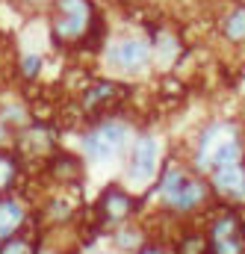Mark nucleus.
Instances as JSON below:
<instances>
[{"label": "nucleus", "mask_w": 245, "mask_h": 254, "mask_svg": "<svg viewBox=\"0 0 245 254\" xmlns=\"http://www.w3.org/2000/svg\"><path fill=\"white\" fill-rule=\"evenodd\" d=\"M95 24V6L89 0H54L51 33L60 45H77Z\"/></svg>", "instance_id": "1"}, {"label": "nucleus", "mask_w": 245, "mask_h": 254, "mask_svg": "<svg viewBox=\"0 0 245 254\" xmlns=\"http://www.w3.org/2000/svg\"><path fill=\"white\" fill-rule=\"evenodd\" d=\"M160 198H163L172 210L189 213V210H195V207L204 204L207 187H204L195 175H189L184 169L172 166V169H166V175H163V181H160Z\"/></svg>", "instance_id": "2"}, {"label": "nucleus", "mask_w": 245, "mask_h": 254, "mask_svg": "<svg viewBox=\"0 0 245 254\" xmlns=\"http://www.w3.org/2000/svg\"><path fill=\"white\" fill-rule=\"evenodd\" d=\"M151 60H154V48L142 36H122L107 48L110 68H116L122 74H139L151 65Z\"/></svg>", "instance_id": "3"}, {"label": "nucleus", "mask_w": 245, "mask_h": 254, "mask_svg": "<svg viewBox=\"0 0 245 254\" xmlns=\"http://www.w3.org/2000/svg\"><path fill=\"white\" fill-rule=\"evenodd\" d=\"M127 139V125L122 122H101L98 127H92L86 136H83V151L92 157V160H110L113 154H119Z\"/></svg>", "instance_id": "4"}, {"label": "nucleus", "mask_w": 245, "mask_h": 254, "mask_svg": "<svg viewBox=\"0 0 245 254\" xmlns=\"http://www.w3.org/2000/svg\"><path fill=\"white\" fill-rule=\"evenodd\" d=\"M207 246L213 254H245V225L234 213L219 216L210 228Z\"/></svg>", "instance_id": "5"}, {"label": "nucleus", "mask_w": 245, "mask_h": 254, "mask_svg": "<svg viewBox=\"0 0 245 254\" xmlns=\"http://www.w3.org/2000/svg\"><path fill=\"white\" fill-rule=\"evenodd\" d=\"M157 157H160V145L154 136H139L133 151H130V166L127 175L133 184H148L157 172Z\"/></svg>", "instance_id": "6"}, {"label": "nucleus", "mask_w": 245, "mask_h": 254, "mask_svg": "<svg viewBox=\"0 0 245 254\" xmlns=\"http://www.w3.org/2000/svg\"><path fill=\"white\" fill-rule=\"evenodd\" d=\"M213 172V187L222 192L225 198H234V201H245V166L240 160L234 163H222Z\"/></svg>", "instance_id": "7"}, {"label": "nucleus", "mask_w": 245, "mask_h": 254, "mask_svg": "<svg viewBox=\"0 0 245 254\" xmlns=\"http://www.w3.org/2000/svg\"><path fill=\"white\" fill-rule=\"evenodd\" d=\"M122 98H124V89L119 83L101 80V83H92V86L83 92V110H86V113H107V110H113Z\"/></svg>", "instance_id": "8"}, {"label": "nucleus", "mask_w": 245, "mask_h": 254, "mask_svg": "<svg viewBox=\"0 0 245 254\" xmlns=\"http://www.w3.org/2000/svg\"><path fill=\"white\" fill-rule=\"evenodd\" d=\"M101 213L107 222H124L133 213V198L124 190H107V195L101 198Z\"/></svg>", "instance_id": "9"}, {"label": "nucleus", "mask_w": 245, "mask_h": 254, "mask_svg": "<svg viewBox=\"0 0 245 254\" xmlns=\"http://www.w3.org/2000/svg\"><path fill=\"white\" fill-rule=\"evenodd\" d=\"M24 225V207L15 198H0V243L15 237Z\"/></svg>", "instance_id": "10"}, {"label": "nucleus", "mask_w": 245, "mask_h": 254, "mask_svg": "<svg viewBox=\"0 0 245 254\" xmlns=\"http://www.w3.org/2000/svg\"><path fill=\"white\" fill-rule=\"evenodd\" d=\"M222 36L231 45H245V3H237L222 18Z\"/></svg>", "instance_id": "11"}, {"label": "nucleus", "mask_w": 245, "mask_h": 254, "mask_svg": "<svg viewBox=\"0 0 245 254\" xmlns=\"http://www.w3.org/2000/svg\"><path fill=\"white\" fill-rule=\"evenodd\" d=\"M18 151L24 157H45L51 151V136L48 130H39V127H30L18 136Z\"/></svg>", "instance_id": "12"}, {"label": "nucleus", "mask_w": 245, "mask_h": 254, "mask_svg": "<svg viewBox=\"0 0 245 254\" xmlns=\"http://www.w3.org/2000/svg\"><path fill=\"white\" fill-rule=\"evenodd\" d=\"M15 175H18V163H15V157H9V154L0 151V192L9 190V187L15 184Z\"/></svg>", "instance_id": "13"}, {"label": "nucleus", "mask_w": 245, "mask_h": 254, "mask_svg": "<svg viewBox=\"0 0 245 254\" xmlns=\"http://www.w3.org/2000/svg\"><path fill=\"white\" fill-rule=\"evenodd\" d=\"M42 63H45V60H42V54H24V57H21V63H18V68H21V74H24L27 80H33V77L42 71Z\"/></svg>", "instance_id": "14"}, {"label": "nucleus", "mask_w": 245, "mask_h": 254, "mask_svg": "<svg viewBox=\"0 0 245 254\" xmlns=\"http://www.w3.org/2000/svg\"><path fill=\"white\" fill-rule=\"evenodd\" d=\"M0 254H33V246L27 240H21V237H9V240H3Z\"/></svg>", "instance_id": "15"}, {"label": "nucleus", "mask_w": 245, "mask_h": 254, "mask_svg": "<svg viewBox=\"0 0 245 254\" xmlns=\"http://www.w3.org/2000/svg\"><path fill=\"white\" fill-rule=\"evenodd\" d=\"M204 252H210V246H207L204 237H189L181 246V254H204Z\"/></svg>", "instance_id": "16"}, {"label": "nucleus", "mask_w": 245, "mask_h": 254, "mask_svg": "<svg viewBox=\"0 0 245 254\" xmlns=\"http://www.w3.org/2000/svg\"><path fill=\"white\" fill-rule=\"evenodd\" d=\"M142 254H163V252H157V249H145Z\"/></svg>", "instance_id": "17"}, {"label": "nucleus", "mask_w": 245, "mask_h": 254, "mask_svg": "<svg viewBox=\"0 0 245 254\" xmlns=\"http://www.w3.org/2000/svg\"><path fill=\"white\" fill-rule=\"evenodd\" d=\"M39 254H54V252H39Z\"/></svg>", "instance_id": "18"}, {"label": "nucleus", "mask_w": 245, "mask_h": 254, "mask_svg": "<svg viewBox=\"0 0 245 254\" xmlns=\"http://www.w3.org/2000/svg\"><path fill=\"white\" fill-rule=\"evenodd\" d=\"M36 3H45V0H36Z\"/></svg>", "instance_id": "19"}]
</instances>
